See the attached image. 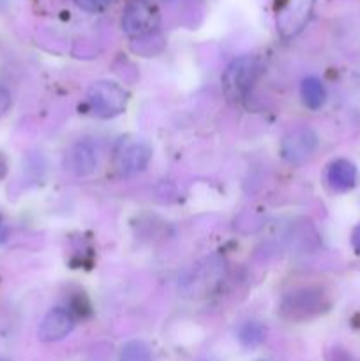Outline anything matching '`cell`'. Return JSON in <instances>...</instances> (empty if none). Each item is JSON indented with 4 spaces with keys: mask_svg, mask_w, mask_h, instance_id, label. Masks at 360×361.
Segmentation results:
<instances>
[{
    "mask_svg": "<svg viewBox=\"0 0 360 361\" xmlns=\"http://www.w3.org/2000/svg\"><path fill=\"white\" fill-rule=\"evenodd\" d=\"M328 309L325 293L318 288H302L288 293L281 300L279 314L288 321H307L320 316Z\"/></svg>",
    "mask_w": 360,
    "mask_h": 361,
    "instance_id": "cell-1",
    "label": "cell"
},
{
    "mask_svg": "<svg viewBox=\"0 0 360 361\" xmlns=\"http://www.w3.org/2000/svg\"><path fill=\"white\" fill-rule=\"evenodd\" d=\"M261 67L254 56L235 59L222 74V88L232 101H244L260 78Z\"/></svg>",
    "mask_w": 360,
    "mask_h": 361,
    "instance_id": "cell-2",
    "label": "cell"
},
{
    "mask_svg": "<svg viewBox=\"0 0 360 361\" xmlns=\"http://www.w3.org/2000/svg\"><path fill=\"white\" fill-rule=\"evenodd\" d=\"M152 159L150 145L140 137H122L113 150V168L120 176L143 171Z\"/></svg>",
    "mask_w": 360,
    "mask_h": 361,
    "instance_id": "cell-3",
    "label": "cell"
},
{
    "mask_svg": "<svg viewBox=\"0 0 360 361\" xmlns=\"http://www.w3.org/2000/svg\"><path fill=\"white\" fill-rule=\"evenodd\" d=\"M90 109L99 118H113L126 109L127 94L115 81H95L87 92Z\"/></svg>",
    "mask_w": 360,
    "mask_h": 361,
    "instance_id": "cell-4",
    "label": "cell"
},
{
    "mask_svg": "<svg viewBox=\"0 0 360 361\" xmlns=\"http://www.w3.org/2000/svg\"><path fill=\"white\" fill-rule=\"evenodd\" d=\"M318 143H320L318 134L311 127H295L288 134H284L279 152L288 164L299 166L313 157Z\"/></svg>",
    "mask_w": 360,
    "mask_h": 361,
    "instance_id": "cell-5",
    "label": "cell"
},
{
    "mask_svg": "<svg viewBox=\"0 0 360 361\" xmlns=\"http://www.w3.org/2000/svg\"><path fill=\"white\" fill-rule=\"evenodd\" d=\"M74 317L66 309H53L42 317L39 324V341L42 342H59L66 338L73 331Z\"/></svg>",
    "mask_w": 360,
    "mask_h": 361,
    "instance_id": "cell-6",
    "label": "cell"
},
{
    "mask_svg": "<svg viewBox=\"0 0 360 361\" xmlns=\"http://www.w3.org/2000/svg\"><path fill=\"white\" fill-rule=\"evenodd\" d=\"M66 166L78 176H87L97 168V148L90 141H78L67 152Z\"/></svg>",
    "mask_w": 360,
    "mask_h": 361,
    "instance_id": "cell-7",
    "label": "cell"
},
{
    "mask_svg": "<svg viewBox=\"0 0 360 361\" xmlns=\"http://www.w3.org/2000/svg\"><path fill=\"white\" fill-rule=\"evenodd\" d=\"M159 23V16L150 6L145 4H136V6L129 7L124 16V30L133 37H140V35L150 34Z\"/></svg>",
    "mask_w": 360,
    "mask_h": 361,
    "instance_id": "cell-8",
    "label": "cell"
},
{
    "mask_svg": "<svg viewBox=\"0 0 360 361\" xmlns=\"http://www.w3.org/2000/svg\"><path fill=\"white\" fill-rule=\"evenodd\" d=\"M327 183L337 192H346L353 189L356 183V168L353 162L346 159H337L328 164L327 173H325Z\"/></svg>",
    "mask_w": 360,
    "mask_h": 361,
    "instance_id": "cell-9",
    "label": "cell"
},
{
    "mask_svg": "<svg viewBox=\"0 0 360 361\" xmlns=\"http://www.w3.org/2000/svg\"><path fill=\"white\" fill-rule=\"evenodd\" d=\"M311 9H313V0H300L295 6L288 7V9L282 11L281 18H279L277 25L279 30L284 37H292L295 35L300 28L304 27L306 20L309 18Z\"/></svg>",
    "mask_w": 360,
    "mask_h": 361,
    "instance_id": "cell-10",
    "label": "cell"
},
{
    "mask_svg": "<svg viewBox=\"0 0 360 361\" xmlns=\"http://www.w3.org/2000/svg\"><path fill=\"white\" fill-rule=\"evenodd\" d=\"M300 97L302 102L309 109L316 111L327 101V90H325V85L321 83V80H318L316 76H307L302 80L300 85Z\"/></svg>",
    "mask_w": 360,
    "mask_h": 361,
    "instance_id": "cell-11",
    "label": "cell"
},
{
    "mask_svg": "<svg viewBox=\"0 0 360 361\" xmlns=\"http://www.w3.org/2000/svg\"><path fill=\"white\" fill-rule=\"evenodd\" d=\"M265 334L267 331H265L263 324L258 323V321H247V323L240 324L236 337H239L240 344L246 345V348H256L265 341Z\"/></svg>",
    "mask_w": 360,
    "mask_h": 361,
    "instance_id": "cell-12",
    "label": "cell"
},
{
    "mask_svg": "<svg viewBox=\"0 0 360 361\" xmlns=\"http://www.w3.org/2000/svg\"><path fill=\"white\" fill-rule=\"evenodd\" d=\"M119 361H154V356L145 342L131 341L120 349Z\"/></svg>",
    "mask_w": 360,
    "mask_h": 361,
    "instance_id": "cell-13",
    "label": "cell"
},
{
    "mask_svg": "<svg viewBox=\"0 0 360 361\" xmlns=\"http://www.w3.org/2000/svg\"><path fill=\"white\" fill-rule=\"evenodd\" d=\"M11 102H13V99H11L9 90L0 85V116H4L7 111H9Z\"/></svg>",
    "mask_w": 360,
    "mask_h": 361,
    "instance_id": "cell-14",
    "label": "cell"
},
{
    "mask_svg": "<svg viewBox=\"0 0 360 361\" xmlns=\"http://www.w3.org/2000/svg\"><path fill=\"white\" fill-rule=\"evenodd\" d=\"M108 2L109 0H76V4H80L81 7H85L88 11L102 9V7L108 6Z\"/></svg>",
    "mask_w": 360,
    "mask_h": 361,
    "instance_id": "cell-15",
    "label": "cell"
},
{
    "mask_svg": "<svg viewBox=\"0 0 360 361\" xmlns=\"http://www.w3.org/2000/svg\"><path fill=\"white\" fill-rule=\"evenodd\" d=\"M352 243H353V249L356 252H360V224L353 229V235H352Z\"/></svg>",
    "mask_w": 360,
    "mask_h": 361,
    "instance_id": "cell-16",
    "label": "cell"
},
{
    "mask_svg": "<svg viewBox=\"0 0 360 361\" xmlns=\"http://www.w3.org/2000/svg\"><path fill=\"white\" fill-rule=\"evenodd\" d=\"M6 240H7V226L6 222H4V219L0 217V245H2Z\"/></svg>",
    "mask_w": 360,
    "mask_h": 361,
    "instance_id": "cell-17",
    "label": "cell"
},
{
    "mask_svg": "<svg viewBox=\"0 0 360 361\" xmlns=\"http://www.w3.org/2000/svg\"><path fill=\"white\" fill-rule=\"evenodd\" d=\"M4 175H6V162H4L2 157H0V178H2Z\"/></svg>",
    "mask_w": 360,
    "mask_h": 361,
    "instance_id": "cell-18",
    "label": "cell"
},
{
    "mask_svg": "<svg viewBox=\"0 0 360 361\" xmlns=\"http://www.w3.org/2000/svg\"><path fill=\"white\" fill-rule=\"evenodd\" d=\"M0 361H4V360H0Z\"/></svg>",
    "mask_w": 360,
    "mask_h": 361,
    "instance_id": "cell-19",
    "label": "cell"
}]
</instances>
